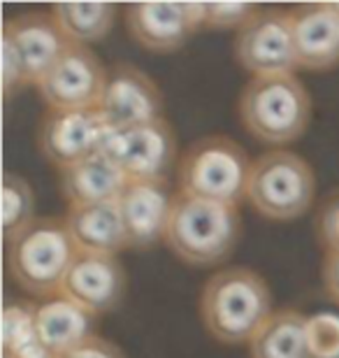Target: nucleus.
Segmentation results:
<instances>
[{"instance_id":"f257e3e1","label":"nucleus","mask_w":339,"mask_h":358,"mask_svg":"<svg viewBox=\"0 0 339 358\" xmlns=\"http://www.w3.org/2000/svg\"><path fill=\"white\" fill-rule=\"evenodd\" d=\"M272 314L270 286L251 268H223L200 293V319L223 345H249Z\"/></svg>"},{"instance_id":"f03ea898","label":"nucleus","mask_w":339,"mask_h":358,"mask_svg":"<svg viewBox=\"0 0 339 358\" xmlns=\"http://www.w3.org/2000/svg\"><path fill=\"white\" fill-rule=\"evenodd\" d=\"M242 126L263 145H291L312 121V96L295 75L251 77L237 100Z\"/></svg>"},{"instance_id":"7ed1b4c3","label":"nucleus","mask_w":339,"mask_h":358,"mask_svg":"<svg viewBox=\"0 0 339 358\" xmlns=\"http://www.w3.org/2000/svg\"><path fill=\"white\" fill-rule=\"evenodd\" d=\"M242 238V217L233 205L184 198L177 193L165 242L179 261L196 268L221 266Z\"/></svg>"},{"instance_id":"20e7f679","label":"nucleus","mask_w":339,"mask_h":358,"mask_svg":"<svg viewBox=\"0 0 339 358\" xmlns=\"http://www.w3.org/2000/svg\"><path fill=\"white\" fill-rule=\"evenodd\" d=\"M251 166L247 149L226 135H205L182 154L179 196L240 207L247 200Z\"/></svg>"},{"instance_id":"39448f33","label":"nucleus","mask_w":339,"mask_h":358,"mask_svg":"<svg viewBox=\"0 0 339 358\" xmlns=\"http://www.w3.org/2000/svg\"><path fill=\"white\" fill-rule=\"evenodd\" d=\"M77 254L66 219H35L7 245V272L31 296L54 298Z\"/></svg>"},{"instance_id":"423d86ee","label":"nucleus","mask_w":339,"mask_h":358,"mask_svg":"<svg viewBox=\"0 0 339 358\" xmlns=\"http://www.w3.org/2000/svg\"><path fill=\"white\" fill-rule=\"evenodd\" d=\"M316 196V173L300 154L272 149L254 161L247 200L272 221H293L307 214Z\"/></svg>"},{"instance_id":"0eeeda50","label":"nucleus","mask_w":339,"mask_h":358,"mask_svg":"<svg viewBox=\"0 0 339 358\" xmlns=\"http://www.w3.org/2000/svg\"><path fill=\"white\" fill-rule=\"evenodd\" d=\"M235 59L251 77L295 75L293 14L281 7H261L235 35Z\"/></svg>"},{"instance_id":"6e6552de","label":"nucleus","mask_w":339,"mask_h":358,"mask_svg":"<svg viewBox=\"0 0 339 358\" xmlns=\"http://www.w3.org/2000/svg\"><path fill=\"white\" fill-rule=\"evenodd\" d=\"M117 133L100 110H49L40 126V149L49 163L66 170L96 154H107Z\"/></svg>"},{"instance_id":"1a4fd4ad","label":"nucleus","mask_w":339,"mask_h":358,"mask_svg":"<svg viewBox=\"0 0 339 358\" xmlns=\"http://www.w3.org/2000/svg\"><path fill=\"white\" fill-rule=\"evenodd\" d=\"M107 73L91 47L72 42L40 80L38 91L49 110H98Z\"/></svg>"},{"instance_id":"9d476101","label":"nucleus","mask_w":339,"mask_h":358,"mask_svg":"<svg viewBox=\"0 0 339 358\" xmlns=\"http://www.w3.org/2000/svg\"><path fill=\"white\" fill-rule=\"evenodd\" d=\"M131 182H168L177 159V135L168 119L121 128L107 149Z\"/></svg>"},{"instance_id":"9b49d317","label":"nucleus","mask_w":339,"mask_h":358,"mask_svg":"<svg viewBox=\"0 0 339 358\" xmlns=\"http://www.w3.org/2000/svg\"><path fill=\"white\" fill-rule=\"evenodd\" d=\"M200 26H205V3H133L126 7L131 38L156 54L182 49Z\"/></svg>"},{"instance_id":"f8f14e48","label":"nucleus","mask_w":339,"mask_h":358,"mask_svg":"<svg viewBox=\"0 0 339 358\" xmlns=\"http://www.w3.org/2000/svg\"><path fill=\"white\" fill-rule=\"evenodd\" d=\"M163 107L161 89L140 68L119 63L107 73L105 93L98 110L117 131L163 119Z\"/></svg>"},{"instance_id":"ddd939ff","label":"nucleus","mask_w":339,"mask_h":358,"mask_svg":"<svg viewBox=\"0 0 339 358\" xmlns=\"http://www.w3.org/2000/svg\"><path fill=\"white\" fill-rule=\"evenodd\" d=\"M126 270L119 256L77 254L61 286V296L89 310L91 314H107L117 310L126 296Z\"/></svg>"},{"instance_id":"4468645a","label":"nucleus","mask_w":339,"mask_h":358,"mask_svg":"<svg viewBox=\"0 0 339 358\" xmlns=\"http://www.w3.org/2000/svg\"><path fill=\"white\" fill-rule=\"evenodd\" d=\"M177 196L168 182H131L119 198L128 247L151 249L165 240Z\"/></svg>"},{"instance_id":"2eb2a0df","label":"nucleus","mask_w":339,"mask_h":358,"mask_svg":"<svg viewBox=\"0 0 339 358\" xmlns=\"http://www.w3.org/2000/svg\"><path fill=\"white\" fill-rule=\"evenodd\" d=\"M298 66L333 70L339 66V12L333 3H305L291 10Z\"/></svg>"},{"instance_id":"dca6fc26","label":"nucleus","mask_w":339,"mask_h":358,"mask_svg":"<svg viewBox=\"0 0 339 358\" xmlns=\"http://www.w3.org/2000/svg\"><path fill=\"white\" fill-rule=\"evenodd\" d=\"M3 31L14 40L21 59H24L28 82L35 87L72 45L52 12L19 14V17L5 21Z\"/></svg>"},{"instance_id":"f3484780","label":"nucleus","mask_w":339,"mask_h":358,"mask_svg":"<svg viewBox=\"0 0 339 358\" xmlns=\"http://www.w3.org/2000/svg\"><path fill=\"white\" fill-rule=\"evenodd\" d=\"M66 226L79 254L119 256L128 249V235L119 200L93 205H68Z\"/></svg>"},{"instance_id":"a211bd4d","label":"nucleus","mask_w":339,"mask_h":358,"mask_svg":"<svg viewBox=\"0 0 339 358\" xmlns=\"http://www.w3.org/2000/svg\"><path fill=\"white\" fill-rule=\"evenodd\" d=\"M131 179L107 154H96L61 170V191L68 205L114 203L124 196Z\"/></svg>"},{"instance_id":"6ab92c4d","label":"nucleus","mask_w":339,"mask_h":358,"mask_svg":"<svg viewBox=\"0 0 339 358\" xmlns=\"http://www.w3.org/2000/svg\"><path fill=\"white\" fill-rule=\"evenodd\" d=\"M98 317L63 296L38 305V338L59 358L96 338Z\"/></svg>"},{"instance_id":"aec40b11","label":"nucleus","mask_w":339,"mask_h":358,"mask_svg":"<svg viewBox=\"0 0 339 358\" xmlns=\"http://www.w3.org/2000/svg\"><path fill=\"white\" fill-rule=\"evenodd\" d=\"M251 358H312L307 317L298 310H279L249 342Z\"/></svg>"},{"instance_id":"412c9836","label":"nucleus","mask_w":339,"mask_h":358,"mask_svg":"<svg viewBox=\"0 0 339 358\" xmlns=\"http://www.w3.org/2000/svg\"><path fill=\"white\" fill-rule=\"evenodd\" d=\"M54 19L61 31L75 45H86L103 40L112 31L117 19L114 3H56L52 7Z\"/></svg>"},{"instance_id":"4be33fe9","label":"nucleus","mask_w":339,"mask_h":358,"mask_svg":"<svg viewBox=\"0 0 339 358\" xmlns=\"http://www.w3.org/2000/svg\"><path fill=\"white\" fill-rule=\"evenodd\" d=\"M35 221V193L24 177L7 170L3 175V240L5 245Z\"/></svg>"},{"instance_id":"5701e85b","label":"nucleus","mask_w":339,"mask_h":358,"mask_svg":"<svg viewBox=\"0 0 339 358\" xmlns=\"http://www.w3.org/2000/svg\"><path fill=\"white\" fill-rule=\"evenodd\" d=\"M38 305L26 300H7L3 310V352L12 356L38 345Z\"/></svg>"},{"instance_id":"b1692460","label":"nucleus","mask_w":339,"mask_h":358,"mask_svg":"<svg viewBox=\"0 0 339 358\" xmlns=\"http://www.w3.org/2000/svg\"><path fill=\"white\" fill-rule=\"evenodd\" d=\"M307 340L312 358H339V317L319 312L307 317Z\"/></svg>"},{"instance_id":"393cba45","label":"nucleus","mask_w":339,"mask_h":358,"mask_svg":"<svg viewBox=\"0 0 339 358\" xmlns=\"http://www.w3.org/2000/svg\"><path fill=\"white\" fill-rule=\"evenodd\" d=\"M258 10L256 3H205V26L214 31H240Z\"/></svg>"},{"instance_id":"a878e982","label":"nucleus","mask_w":339,"mask_h":358,"mask_svg":"<svg viewBox=\"0 0 339 358\" xmlns=\"http://www.w3.org/2000/svg\"><path fill=\"white\" fill-rule=\"evenodd\" d=\"M28 73L24 66V59H21L14 40L3 31V91L5 98L10 100L14 93L28 87Z\"/></svg>"},{"instance_id":"bb28decb","label":"nucleus","mask_w":339,"mask_h":358,"mask_svg":"<svg viewBox=\"0 0 339 358\" xmlns=\"http://www.w3.org/2000/svg\"><path fill=\"white\" fill-rule=\"evenodd\" d=\"M316 235L326 252H339V196L330 198L316 217Z\"/></svg>"},{"instance_id":"cd10ccee","label":"nucleus","mask_w":339,"mask_h":358,"mask_svg":"<svg viewBox=\"0 0 339 358\" xmlns=\"http://www.w3.org/2000/svg\"><path fill=\"white\" fill-rule=\"evenodd\" d=\"M63 358H126V354L114 345L110 340H103V338H93L89 342H84L82 347H77L75 352H70L68 356Z\"/></svg>"},{"instance_id":"c85d7f7f","label":"nucleus","mask_w":339,"mask_h":358,"mask_svg":"<svg viewBox=\"0 0 339 358\" xmlns=\"http://www.w3.org/2000/svg\"><path fill=\"white\" fill-rule=\"evenodd\" d=\"M323 286L326 293L339 305V252H326L323 259Z\"/></svg>"},{"instance_id":"c756f323","label":"nucleus","mask_w":339,"mask_h":358,"mask_svg":"<svg viewBox=\"0 0 339 358\" xmlns=\"http://www.w3.org/2000/svg\"><path fill=\"white\" fill-rule=\"evenodd\" d=\"M5 358H59V356L49 352V349L42 345V342H38V345H31V347L21 349V352L12 354V356H5Z\"/></svg>"},{"instance_id":"7c9ffc66","label":"nucleus","mask_w":339,"mask_h":358,"mask_svg":"<svg viewBox=\"0 0 339 358\" xmlns=\"http://www.w3.org/2000/svg\"><path fill=\"white\" fill-rule=\"evenodd\" d=\"M333 5H335V10L339 12V3H333Z\"/></svg>"}]
</instances>
